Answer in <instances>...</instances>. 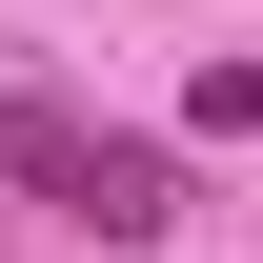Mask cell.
<instances>
[{"mask_svg":"<svg viewBox=\"0 0 263 263\" xmlns=\"http://www.w3.org/2000/svg\"><path fill=\"white\" fill-rule=\"evenodd\" d=\"M202 142H263V61H202Z\"/></svg>","mask_w":263,"mask_h":263,"instance_id":"obj_2","label":"cell"},{"mask_svg":"<svg viewBox=\"0 0 263 263\" xmlns=\"http://www.w3.org/2000/svg\"><path fill=\"white\" fill-rule=\"evenodd\" d=\"M0 182H21L41 223H81V243H162V223H182V162H162V142H122L101 101H61V81L0 101Z\"/></svg>","mask_w":263,"mask_h":263,"instance_id":"obj_1","label":"cell"}]
</instances>
